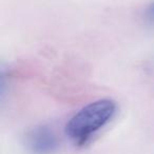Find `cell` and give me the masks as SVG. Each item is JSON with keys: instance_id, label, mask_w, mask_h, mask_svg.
Returning <instances> with one entry per match:
<instances>
[{"instance_id": "6da1fadb", "label": "cell", "mask_w": 154, "mask_h": 154, "mask_svg": "<svg viewBox=\"0 0 154 154\" xmlns=\"http://www.w3.org/2000/svg\"><path fill=\"white\" fill-rule=\"evenodd\" d=\"M116 113L112 99H98L77 112L66 124V133L76 146H85L106 127Z\"/></svg>"}, {"instance_id": "3957f363", "label": "cell", "mask_w": 154, "mask_h": 154, "mask_svg": "<svg viewBox=\"0 0 154 154\" xmlns=\"http://www.w3.org/2000/svg\"><path fill=\"white\" fill-rule=\"evenodd\" d=\"M143 20L147 24L151 26H154V1H152L151 3L146 7V9L143 10Z\"/></svg>"}, {"instance_id": "7a4b0ae2", "label": "cell", "mask_w": 154, "mask_h": 154, "mask_svg": "<svg viewBox=\"0 0 154 154\" xmlns=\"http://www.w3.org/2000/svg\"><path fill=\"white\" fill-rule=\"evenodd\" d=\"M26 146L34 154H50L57 148V137L50 128L45 126L32 129L26 135Z\"/></svg>"}]
</instances>
